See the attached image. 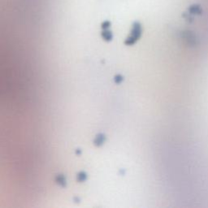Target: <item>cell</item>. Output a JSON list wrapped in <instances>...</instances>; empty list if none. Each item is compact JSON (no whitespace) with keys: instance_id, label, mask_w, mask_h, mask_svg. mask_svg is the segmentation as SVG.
<instances>
[{"instance_id":"1","label":"cell","mask_w":208,"mask_h":208,"mask_svg":"<svg viewBox=\"0 0 208 208\" xmlns=\"http://www.w3.org/2000/svg\"><path fill=\"white\" fill-rule=\"evenodd\" d=\"M142 34V26L140 22L135 21L133 24L130 34L124 41V44L127 46H133L141 38Z\"/></svg>"},{"instance_id":"2","label":"cell","mask_w":208,"mask_h":208,"mask_svg":"<svg viewBox=\"0 0 208 208\" xmlns=\"http://www.w3.org/2000/svg\"><path fill=\"white\" fill-rule=\"evenodd\" d=\"M106 140V135L103 134V133H99L96 135V137L94 139V144H95L96 146H101L105 143Z\"/></svg>"},{"instance_id":"3","label":"cell","mask_w":208,"mask_h":208,"mask_svg":"<svg viewBox=\"0 0 208 208\" xmlns=\"http://www.w3.org/2000/svg\"><path fill=\"white\" fill-rule=\"evenodd\" d=\"M55 180H56V184L60 187H66V185H67V180H66V177L64 175L58 174L56 177Z\"/></svg>"},{"instance_id":"4","label":"cell","mask_w":208,"mask_h":208,"mask_svg":"<svg viewBox=\"0 0 208 208\" xmlns=\"http://www.w3.org/2000/svg\"><path fill=\"white\" fill-rule=\"evenodd\" d=\"M189 12L190 13V14L192 15H195V16H197V15H201L202 12H203V10H202V8L200 7V6L198 4H194L192 5V6H190V7H189Z\"/></svg>"},{"instance_id":"5","label":"cell","mask_w":208,"mask_h":208,"mask_svg":"<svg viewBox=\"0 0 208 208\" xmlns=\"http://www.w3.org/2000/svg\"><path fill=\"white\" fill-rule=\"evenodd\" d=\"M88 178L87 173L84 171L78 172V174L77 175V181L78 182H85Z\"/></svg>"},{"instance_id":"6","label":"cell","mask_w":208,"mask_h":208,"mask_svg":"<svg viewBox=\"0 0 208 208\" xmlns=\"http://www.w3.org/2000/svg\"><path fill=\"white\" fill-rule=\"evenodd\" d=\"M102 36L104 38V40L107 41H111L112 38H113V35H112V34H111V32H110V31H105L104 33H102Z\"/></svg>"},{"instance_id":"7","label":"cell","mask_w":208,"mask_h":208,"mask_svg":"<svg viewBox=\"0 0 208 208\" xmlns=\"http://www.w3.org/2000/svg\"><path fill=\"white\" fill-rule=\"evenodd\" d=\"M124 77L122 75H120V74H117V75H116L114 77V81H115V83L117 84V85L121 84V83L124 81Z\"/></svg>"}]
</instances>
